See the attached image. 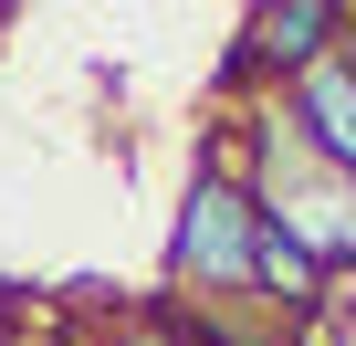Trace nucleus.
<instances>
[{"instance_id": "nucleus-1", "label": "nucleus", "mask_w": 356, "mask_h": 346, "mask_svg": "<svg viewBox=\"0 0 356 346\" xmlns=\"http://www.w3.org/2000/svg\"><path fill=\"white\" fill-rule=\"evenodd\" d=\"M252 252H262V210L241 179H200L189 168V200L168 221V304L178 315H252Z\"/></svg>"}, {"instance_id": "nucleus-2", "label": "nucleus", "mask_w": 356, "mask_h": 346, "mask_svg": "<svg viewBox=\"0 0 356 346\" xmlns=\"http://www.w3.org/2000/svg\"><path fill=\"white\" fill-rule=\"evenodd\" d=\"M346 42H356V11H346V0H252L241 32H231V53H220V105L283 95L293 74H314Z\"/></svg>"}, {"instance_id": "nucleus-3", "label": "nucleus", "mask_w": 356, "mask_h": 346, "mask_svg": "<svg viewBox=\"0 0 356 346\" xmlns=\"http://www.w3.org/2000/svg\"><path fill=\"white\" fill-rule=\"evenodd\" d=\"M273 116L304 136V157H325L335 179H356V42L325 53L314 74H293V84L273 95Z\"/></svg>"}, {"instance_id": "nucleus-4", "label": "nucleus", "mask_w": 356, "mask_h": 346, "mask_svg": "<svg viewBox=\"0 0 356 346\" xmlns=\"http://www.w3.org/2000/svg\"><path fill=\"white\" fill-rule=\"evenodd\" d=\"M22 336H32V294L0 273V346H22Z\"/></svg>"}, {"instance_id": "nucleus-5", "label": "nucleus", "mask_w": 356, "mask_h": 346, "mask_svg": "<svg viewBox=\"0 0 356 346\" xmlns=\"http://www.w3.org/2000/svg\"><path fill=\"white\" fill-rule=\"evenodd\" d=\"M22 346H74V336H63V315H32V336H22Z\"/></svg>"}]
</instances>
